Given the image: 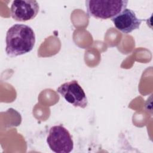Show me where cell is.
<instances>
[{
	"instance_id": "6da1fadb",
	"label": "cell",
	"mask_w": 153,
	"mask_h": 153,
	"mask_svg": "<svg viewBox=\"0 0 153 153\" xmlns=\"http://www.w3.org/2000/svg\"><path fill=\"white\" fill-rule=\"evenodd\" d=\"M5 52L10 57H16L30 52L35 43V34L32 27L15 24L7 32Z\"/></svg>"
},
{
	"instance_id": "7a4b0ae2",
	"label": "cell",
	"mask_w": 153,
	"mask_h": 153,
	"mask_svg": "<svg viewBox=\"0 0 153 153\" xmlns=\"http://www.w3.org/2000/svg\"><path fill=\"white\" fill-rule=\"evenodd\" d=\"M87 14L98 19H109L117 16L127 8L126 0H87L85 1Z\"/></svg>"
},
{
	"instance_id": "3957f363",
	"label": "cell",
	"mask_w": 153,
	"mask_h": 153,
	"mask_svg": "<svg viewBox=\"0 0 153 153\" xmlns=\"http://www.w3.org/2000/svg\"><path fill=\"white\" fill-rule=\"evenodd\" d=\"M47 143L56 153H69L74 148V142L69 131L62 125L51 127L47 137Z\"/></svg>"
},
{
	"instance_id": "277c9868",
	"label": "cell",
	"mask_w": 153,
	"mask_h": 153,
	"mask_svg": "<svg viewBox=\"0 0 153 153\" xmlns=\"http://www.w3.org/2000/svg\"><path fill=\"white\" fill-rule=\"evenodd\" d=\"M57 91L68 103L75 107L85 108L88 105L86 94L76 80H72L60 85Z\"/></svg>"
},
{
	"instance_id": "5b68a950",
	"label": "cell",
	"mask_w": 153,
	"mask_h": 153,
	"mask_svg": "<svg viewBox=\"0 0 153 153\" xmlns=\"http://www.w3.org/2000/svg\"><path fill=\"white\" fill-rule=\"evenodd\" d=\"M39 10V4L35 0L14 1L10 8L12 18L21 22L33 19L38 14Z\"/></svg>"
},
{
	"instance_id": "8992f818",
	"label": "cell",
	"mask_w": 153,
	"mask_h": 153,
	"mask_svg": "<svg viewBox=\"0 0 153 153\" xmlns=\"http://www.w3.org/2000/svg\"><path fill=\"white\" fill-rule=\"evenodd\" d=\"M114 26L123 33H129L138 29L143 21L137 17L131 9L126 8L115 17L111 19Z\"/></svg>"
}]
</instances>
